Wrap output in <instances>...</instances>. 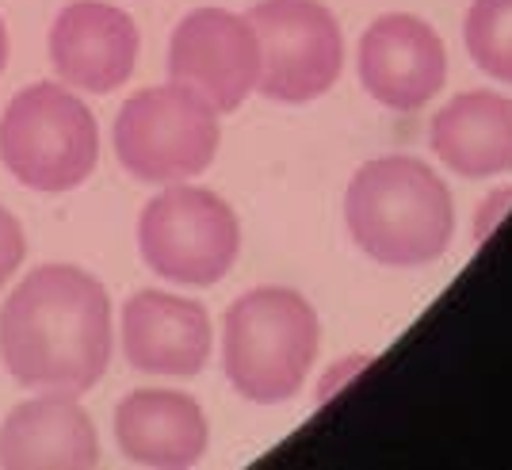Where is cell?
Instances as JSON below:
<instances>
[{
	"instance_id": "6da1fadb",
	"label": "cell",
	"mask_w": 512,
	"mask_h": 470,
	"mask_svg": "<svg viewBox=\"0 0 512 470\" xmlns=\"http://www.w3.org/2000/svg\"><path fill=\"white\" fill-rule=\"evenodd\" d=\"M0 364L31 390L85 394L111 364V299L73 264H43L0 306Z\"/></svg>"
},
{
	"instance_id": "7a4b0ae2",
	"label": "cell",
	"mask_w": 512,
	"mask_h": 470,
	"mask_svg": "<svg viewBox=\"0 0 512 470\" xmlns=\"http://www.w3.org/2000/svg\"><path fill=\"white\" fill-rule=\"evenodd\" d=\"M352 245L386 268H425L448 253L455 207L448 184L425 161L390 153L356 169L344 192Z\"/></svg>"
},
{
	"instance_id": "3957f363",
	"label": "cell",
	"mask_w": 512,
	"mask_h": 470,
	"mask_svg": "<svg viewBox=\"0 0 512 470\" xmlns=\"http://www.w3.org/2000/svg\"><path fill=\"white\" fill-rule=\"evenodd\" d=\"M321 348L314 306L291 287H256L226 310L222 371L245 402L283 406L302 390Z\"/></svg>"
},
{
	"instance_id": "277c9868",
	"label": "cell",
	"mask_w": 512,
	"mask_h": 470,
	"mask_svg": "<svg viewBox=\"0 0 512 470\" xmlns=\"http://www.w3.org/2000/svg\"><path fill=\"white\" fill-rule=\"evenodd\" d=\"M0 161L31 192H73L100 161V127L69 85H31L0 119Z\"/></svg>"
},
{
	"instance_id": "5b68a950",
	"label": "cell",
	"mask_w": 512,
	"mask_h": 470,
	"mask_svg": "<svg viewBox=\"0 0 512 470\" xmlns=\"http://www.w3.org/2000/svg\"><path fill=\"white\" fill-rule=\"evenodd\" d=\"M218 142V111L180 81L134 92L115 119V157L142 184H180L207 172Z\"/></svg>"
},
{
	"instance_id": "8992f818",
	"label": "cell",
	"mask_w": 512,
	"mask_h": 470,
	"mask_svg": "<svg viewBox=\"0 0 512 470\" xmlns=\"http://www.w3.org/2000/svg\"><path fill=\"white\" fill-rule=\"evenodd\" d=\"M138 249L161 279L211 287L234 268L241 226L222 195L180 180L146 203L138 218Z\"/></svg>"
},
{
	"instance_id": "52a82bcc",
	"label": "cell",
	"mask_w": 512,
	"mask_h": 470,
	"mask_svg": "<svg viewBox=\"0 0 512 470\" xmlns=\"http://www.w3.org/2000/svg\"><path fill=\"white\" fill-rule=\"evenodd\" d=\"M260 43L256 92L276 104H310L337 85L344 39L337 16L318 0H260L245 12Z\"/></svg>"
},
{
	"instance_id": "ba28073f",
	"label": "cell",
	"mask_w": 512,
	"mask_h": 470,
	"mask_svg": "<svg viewBox=\"0 0 512 470\" xmlns=\"http://www.w3.org/2000/svg\"><path fill=\"white\" fill-rule=\"evenodd\" d=\"M169 77L195 88L214 111H237L260 81V43L253 23L226 8H195L176 23Z\"/></svg>"
},
{
	"instance_id": "9c48e42d",
	"label": "cell",
	"mask_w": 512,
	"mask_h": 470,
	"mask_svg": "<svg viewBox=\"0 0 512 470\" xmlns=\"http://www.w3.org/2000/svg\"><path fill=\"white\" fill-rule=\"evenodd\" d=\"M360 81L390 111H417L436 100L448 81V54L436 27L409 12L379 16L360 39Z\"/></svg>"
},
{
	"instance_id": "30bf717a",
	"label": "cell",
	"mask_w": 512,
	"mask_h": 470,
	"mask_svg": "<svg viewBox=\"0 0 512 470\" xmlns=\"http://www.w3.org/2000/svg\"><path fill=\"white\" fill-rule=\"evenodd\" d=\"M138 62V27L107 0H73L50 27V65L62 85L107 96L123 88Z\"/></svg>"
},
{
	"instance_id": "8fae6325",
	"label": "cell",
	"mask_w": 512,
	"mask_h": 470,
	"mask_svg": "<svg viewBox=\"0 0 512 470\" xmlns=\"http://www.w3.org/2000/svg\"><path fill=\"white\" fill-rule=\"evenodd\" d=\"M123 356L134 371L192 379L211 360V318L192 299L138 291L123 306Z\"/></svg>"
},
{
	"instance_id": "7c38bea8",
	"label": "cell",
	"mask_w": 512,
	"mask_h": 470,
	"mask_svg": "<svg viewBox=\"0 0 512 470\" xmlns=\"http://www.w3.org/2000/svg\"><path fill=\"white\" fill-rule=\"evenodd\" d=\"M100 463L96 425L77 394L46 390L12 409L0 425V467L81 470Z\"/></svg>"
},
{
	"instance_id": "4fadbf2b",
	"label": "cell",
	"mask_w": 512,
	"mask_h": 470,
	"mask_svg": "<svg viewBox=\"0 0 512 470\" xmlns=\"http://www.w3.org/2000/svg\"><path fill=\"white\" fill-rule=\"evenodd\" d=\"M115 440L134 467L180 470L207 455L211 428L199 402L180 390H134L115 409Z\"/></svg>"
},
{
	"instance_id": "5bb4252c",
	"label": "cell",
	"mask_w": 512,
	"mask_h": 470,
	"mask_svg": "<svg viewBox=\"0 0 512 470\" xmlns=\"http://www.w3.org/2000/svg\"><path fill=\"white\" fill-rule=\"evenodd\" d=\"M428 150L467 180L512 172V100L501 92L448 100L428 123Z\"/></svg>"
},
{
	"instance_id": "9a60e30c",
	"label": "cell",
	"mask_w": 512,
	"mask_h": 470,
	"mask_svg": "<svg viewBox=\"0 0 512 470\" xmlns=\"http://www.w3.org/2000/svg\"><path fill=\"white\" fill-rule=\"evenodd\" d=\"M463 43L478 69L512 85V0H474L463 20Z\"/></svg>"
},
{
	"instance_id": "2e32d148",
	"label": "cell",
	"mask_w": 512,
	"mask_h": 470,
	"mask_svg": "<svg viewBox=\"0 0 512 470\" xmlns=\"http://www.w3.org/2000/svg\"><path fill=\"white\" fill-rule=\"evenodd\" d=\"M23 253H27V241H23V226L12 211L0 207V287L20 272Z\"/></svg>"
},
{
	"instance_id": "e0dca14e",
	"label": "cell",
	"mask_w": 512,
	"mask_h": 470,
	"mask_svg": "<svg viewBox=\"0 0 512 470\" xmlns=\"http://www.w3.org/2000/svg\"><path fill=\"white\" fill-rule=\"evenodd\" d=\"M509 211H512V184L509 188H497V192L478 207V214H474V245H486L493 230L509 218Z\"/></svg>"
},
{
	"instance_id": "ac0fdd59",
	"label": "cell",
	"mask_w": 512,
	"mask_h": 470,
	"mask_svg": "<svg viewBox=\"0 0 512 470\" xmlns=\"http://www.w3.org/2000/svg\"><path fill=\"white\" fill-rule=\"evenodd\" d=\"M367 364H371V356H348V360H337V364H333V371H329V375L318 383L314 406H325V402H329V398H333L344 383H352L356 375H363V367H367Z\"/></svg>"
},
{
	"instance_id": "d6986e66",
	"label": "cell",
	"mask_w": 512,
	"mask_h": 470,
	"mask_svg": "<svg viewBox=\"0 0 512 470\" xmlns=\"http://www.w3.org/2000/svg\"><path fill=\"white\" fill-rule=\"evenodd\" d=\"M8 65V31H4V20H0V73Z\"/></svg>"
}]
</instances>
